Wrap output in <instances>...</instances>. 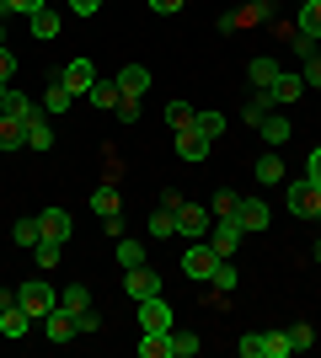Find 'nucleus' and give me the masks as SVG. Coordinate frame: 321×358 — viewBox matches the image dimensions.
I'll list each match as a JSON object with an SVG mask.
<instances>
[{"label": "nucleus", "mask_w": 321, "mask_h": 358, "mask_svg": "<svg viewBox=\"0 0 321 358\" xmlns=\"http://www.w3.org/2000/svg\"><path fill=\"white\" fill-rule=\"evenodd\" d=\"M54 75H59V80L76 91V96H86V91L97 86V64H92V59H70L64 70H54Z\"/></svg>", "instance_id": "11"}, {"label": "nucleus", "mask_w": 321, "mask_h": 358, "mask_svg": "<svg viewBox=\"0 0 321 358\" xmlns=\"http://www.w3.org/2000/svg\"><path fill=\"white\" fill-rule=\"evenodd\" d=\"M11 75H16V54L0 43V86H11Z\"/></svg>", "instance_id": "46"}, {"label": "nucleus", "mask_w": 321, "mask_h": 358, "mask_svg": "<svg viewBox=\"0 0 321 358\" xmlns=\"http://www.w3.org/2000/svg\"><path fill=\"white\" fill-rule=\"evenodd\" d=\"M209 224H214V214L204 203H183L177 209V236L183 241H209Z\"/></svg>", "instance_id": "6"}, {"label": "nucleus", "mask_w": 321, "mask_h": 358, "mask_svg": "<svg viewBox=\"0 0 321 358\" xmlns=\"http://www.w3.org/2000/svg\"><path fill=\"white\" fill-rule=\"evenodd\" d=\"M27 22H32V38H43V43H48V38H59V11H48V6H43V11L27 16Z\"/></svg>", "instance_id": "29"}, {"label": "nucleus", "mask_w": 321, "mask_h": 358, "mask_svg": "<svg viewBox=\"0 0 321 358\" xmlns=\"http://www.w3.org/2000/svg\"><path fill=\"white\" fill-rule=\"evenodd\" d=\"M290 331H262V358H290Z\"/></svg>", "instance_id": "34"}, {"label": "nucleus", "mask_w": 321, "mask_h": 358, "mask_svg": "<svg viewBox=\"0 0 321 358\" xmlns=\"http://www.w3.org/2000/svg\"><path fill=\"white\" fill-rule=\"evenodd\" d=\"M70 107H76V91L64 86L59 75H48V91H43V113H48V118H59V113H70Z\"/></svg>", "instance_id": "15"}, {"label": "nucleus", "mask_w": 321, "mask_h": 358, "mask_svg": "<svg viewBox=\"0 0 321 358\" xmlns=\"http://www.w3.org/2000/svg\"><path fill=\"white\" fill-rule=\"evenodd\" d=\"M161 294V273L150 262H139V268H123V299H150Z\"/></svg>", "instance_id": "5"}, {"label": "nucleus", "mask_w": 321, "mask_h": 358, "mask_svg": "<svg viewBox=\"0 0 321 358\" xmlns=\"http://www.w3.org/2000/svg\"><path fill=\"white\" fill-rule=\"evenodd\" d=\"M177 321H171V305L166 294H150V299H139V331H171Z\"/></svg>", "instance_id": "8"}, {"label": "nucleus", "mask_w": 321, "mask_h": 358, "mask_svg": "<svg viewBox=\"0 0 321 358\" xmlns=\"http://www.w3.org/2000/svg\"><path fill=\"white\" fill-rule=\"evenodd\" d=\"M183 6H187V0H150L155 16H171V11H183Z\"/></svg>", "instance_id": "50"}, {"label": "nucleus", "mask_w": 321, "mask_h": 358, "mask_svg": "<svg viewBox=\"0 0 321 358\" xmlns=\"http://www.w3.org/2000/svg\"><path fill=\"white\" fill-rule=\"evenodd\" d=\"M64 6H70V16H97L102 11V0H64Z\"/></svg>", "instance_id": "48"}, {"label": "nucleus", "mask_w": 321, "mask_h": 358, "mask_svg": "<svg viewBox=\"0 0 321 358\" xmlns=\"http://www.w3.org/2000/svg\"><path fill=\"white\" fill-rule=\"evenodd\" d=\"M43 337H48V343H59V348H64V343H76V315L54 305V310L43 315Z\"/></svg>", "instance_id": "13"}, {"label": "nucleus", "mask_w": 321, "mask_h": 358, "mask_svg": "<svg viewBox=\"0 0 321 358\" xmlns=\"http://www.w3.org/2000/svg\"><path fill=\"white\" fill-rule=\"evenodd\" d=\"M204 348V337H193V331H177L171 327V358H193Z\"/></svg>", "instance_id": "35"}, {"label": "nucleus", "mask_w": 321, "mask_h": 358, "mask_svg": "<svg viewBox=\"0 0 321 358\" xmlns=\"http://www.w3.org/2000/svg\"><path fill=\"white\" fill-rule=\"evenodd\" d=\"M193 123V107L187 102H166V129H187Z\"/></svg>", "instance_id": "41"}, {"label": "nucleus", "mask_w": 321, "mask_h": 358, "mask_svg": "<svg viewBox=\"0 0 321 358\" xmlns=\"http://www.w3.org/2000/svg\"><path fill=\"white\" fill-rule=\"evenodd\" d=\"M86 305H92V289H86V284H70V289L59 294V310H70V315H80Z\"/></svg>", "instance_id": "33"}, {"label": "nucleus", "mask_w": 321, "mask_h": 358, "mask_svg": "<svg viewBox=\"0 0 321 358\" xmlns=\"http://www.w3.org/2000/svg\"><path fill=\"white\" fill-rule=\"evenodd\" d=\"M16 305H22V310H27L32 321H43V315L54 310V305H59V294H54V289H48L43 278H27V284L16 289Z\"/></svg>", "instance_id": "2"}, {"label": "nucleus", "mask_w": 321, "mask_h": 358, "mask_svg": "<svg viewBox=\"0 0 321 358\" xmlns=\"http://www.w3.org/2000/svg\"><path fill=\"white\" fill-rule=\"evenodd\" d=\"M22 145H27V118L0 113V150H22Z\"/></svg>", "instance_id": "22"}, {"label": "nucleus", "mask_w": 321, "mask_h": 358, "mask_svg": "<svg viewBox=\"0 0 321 358\" xmlns=\"http://www.w3.org/2000/svg\"><path fill=\"white\" fill-rule=\"evenodd\" d=\"M236 198H241V193H230V187H220V193L209 198V214H214V220H220V214H236Z\"/></svg>", "instance_id": "40"}, {"label": "nucleus", "mask_w": 321, "mask_h": 358, "mask_svg": "<svg viewBox=\"0 0 321 358\" xmlns=\"http://www.w3.org/2000/svg\"><path fill=\"white\" fill-rule=\"evenodd\" d=\"M236 353L241 358H262V331H246L241 343H236Z\"/></svg>", "instance_id": "44"}, {"label": "nucleus", "mask_w": 321, "mask_h": 358, "mask_svg": "<svg viewBox=\"0 0 321 358\" xmlns=\"http://www.w3.org/2000/svg\"><path fill=\"white\" fill-rule=\"evenodd\" d=\"M209 150H214V139L199 134L193 123H187V129H177V155H183L187 166H204V161H209Z\"/></svg>", "instance_id": "9"}, {"label": "nucleus", "mask_w": 321, "mask_h": 358, "mask_svg": "<svg viewBox=\"0 0 321 358\" xmlns=\"http://www.w3.org/2000/svg\"><path fill=\"white\" fill-rule=\"evenodd\" d=\"M268 113H273V102H268L262 91H252V96H246V102H241V118H246V129H257V123L268 118Z\"/></svg>", "instance_id": "27"}, {"label": "nucleus", "mask_w": 321, "mask_h": 358, "mask_svg": "<svg viewBox=\"0 0 321 358\" xmlns=\"http://www.w3.org/2000/svg\"><path fill=\"white\" fill-rule=\"evenodd\" d=\"M113 113H118V123H139V96H123Z\"/></svg>", "instance_id": "45"}, {"label": "nucleus", "mask_w": 321, "mask_h": 358, "mask_svg": "<svg viewBox=\"0 0 321 358\" xmlns=\"http://www.w3.org/2000/svg\"><path fill=\"white\" fill-rule=\"evenodd\" d=\"M92 214H123V198H118V182H102V187H92Z\"/></svg>", "instance_id": "20"}, {"label": "nucleus", "mask_w": 321, "mask_h": 358, "mask_svg": "<svg viewBox=\"0 0 321 358\" xmlns=\"http://www.w3.org/2000/svg\"><path fill=\"white\" fill-rule=\"evenodd\" d=\"M300 80H306V91H321V54H311V59H306Z\"/></svg>", "instance_id": "43"}, {"label": "nucleus", "mask_w": 321, "mask_h": 358, "mask_svg": "<svg viewBox=\"0 0 321 358\" xmlns=\"http://www.w3.org/2000/svg\"><path fill=\"white\" fill-rule=\"evenodd\" d=\"M0 102H6V86H0Z\"/></svg>", "instance_id": "54"}, {"label": "nucleus", "mask_w": 321, "mask_h": 358, "mask_svg": "<svg viewBox=\"0 0 321 358\" xmlns=\"http://www.w3.org/2000/svg\"><path fill=\"white\" fill-rule=\"evenodd\" d=\"M284 70L278 59H268V54H257V59H246V80H252V91H262V86H273V75Z\"/></svg>", "instance_id": "19"}, {"label": "nucleus", "mask_w": 321, "mask_h": 358, "mask_svg": "<svg viewBox=\"0 0 321 358\" xmlns=\"http://www.w3.org/2000/svg\"><path fill=\"white\" fill-rule=\"evenodd\" d=\"M92 331H102V315H97L92 305H86V310L76 315V337H92Z\"/></svg>", "instance_id": "42"}, {"label": "nucleus", "mask_w": 321, "mask_h": 358, "mask_svg": "<svg viewBox=\"0 0 321 358\" xmlns=\"http://www.w3.org/2000/svg\"><path fill=\"white\" fill-rule=\"evenodd\" d=\"M38 224H43V241H59V246L76 236V224H70V214H64V209H43V214H38Z\"/></svg>", "instance_id": "16"}, {"label": "nucleus", "mask_w": 321, "mask_h": 358, "mask_svg": "<svg viewBox=\"0 0 321 358\" xmlns=\"http://www.w3.org/2000/svg\"><path fill=\"white\" fill-rule=\"evenodd\" d=\"M193 129H199V134H209V139H220V134H225V113L204 107V113H193Z\"/></svg>", "instance_id": "31"}, {"label": "nucleus", "mask_w": 321, "mask_h": 358, "mask_svg": "<svg viewBox=\"0 0 321 358\" xmlns=\"http://www.w3.org/2000/svg\"><path fill=\"white\" fill-rule=\"evenodd\" d=\"M262 96H268L273 107H294L300 96H306V80H300L294 70H278V75H273V86H262Z\"/></svg>", "instance_id": "7"}, {"label": "nucleus", "mask_w": 321, "mask_h": 358, "mask_svg": "<svg viewBox=\"0 0 321 358\" xmlns=\"http://www.w3.org/2000/svg\"><path fill=\"white\" fill-rule=\"evenodd\" d=\"M11 241H16V246H38V241H43V224H38V214H27V220H16V224H11Z\"/></svg>", "instance_id": "28"}, {"label": "nucleus", "mask_w": 321, "mask_h": 358, "mask_svg": "<svg viewBox=\"0 0 321 358\" xmlns=\"http://www.w3.org/2000/svg\"><path fill=\"white\" fill-rule=\"evenodd\" d=\"M214 262H220V252H214L209 241H187V252H183V273L193 278V284H209Z\"/></svg>", "instance_id": "4"}, {"label": "nucleus", "mask_w": 321, "mask_h": 358, "mask_svg": "<svg viewBox=\"0 0 321 358\" xmlns=\"http://www.w3.org/2000/svg\"><path fill=\"white\" fill-rule=\"evenodd\" d=\"M294 27L306 32V38H316V43H321V0H300V11H294Z\"/></svg>", "instance_id": "23"}, {"label": "nucleus", "mask_w": 321, "mask_h": 358, "mask_svg": "<svg viewBox=\"0 0 321 358\" xmlns=\"http://www.w3.org/2000/svg\"><path fill=\"white\" fill-rule=\"evenodd\" d=\"M32 257H38V268H54V262H64V246H59V241H38Z\"/></svg>", "instance_id": "37"}, {"label": "nucleus", "mask_w": 321, "mask_h": 358, "mask_svg": "<svg viewBox=\"0 0 321 358\" xmlns=\"http://www.w3.org/2000/svg\"><path fill=\"white\" fill-rule=\"evenodd\" d=\"M257 134H262V145H268V150H278V145H290V134H294V123H290V113H284V107H273V113H268V118L257 123Z\"/></svg>", "instance_id": "10"}, {"label": "nucleus", "mask_w": 321, "mask_h": 358, "mask_svg": "<svg viewBox=\"0 0 321 358\" xmlns=\"http://www.w3.org/2000/svg\"><path fill=\"white\" fill-rule=\"evenodd\" d=\"M32 107H38V102H32L27 91H16V86H6V102H0V113H11V118H27Z\"/></svg>", "instance_id": "30"}, {"label": "nucleus", "mask_w": 321, "mask_h": 358, "mask_svg": "<svg viewBox=\"0 0 321 358\" xmlns=\"http://www.w3.org/2000/svg\"><path fill=\"white\" fill-rule=\"evenodd\" d=\"M0 43H6V27H0Z\"/></svg>", "instance_id": "53"}, {"label": "nucleus", "mask_w": 321, "mask_h": 358, "mask_svg": "<svg viewBox=\"0 0 321 358\" xmlns=\"http://www.w3.org/2000/svg\"><path fill=\"white\" fill-rule=\"evenodd\" d=\"M230 16H236V27H257V22L273 16V0H252V6H241V11H230Z\"/></svg>", "instance_id": "26"}, {"label": "nucleus", "mask_w": 321, "mask_h": 358, "mask_svg": "<svg viewBox=\"0 0 321 358\" xmlns=\"http://www.w3.org/2000/svg\"><path fill=\"white\" fill-rule=\"evenodd\" d=\"M316 262H321V241H316Z\"/></svg>", "instance_id": "52"}, {"label": "nucleus", "mask_w": 321, "mask_h": 358, "mask_svg": "<svg viewBox=\"0 0 321 358\" xmlns=\"http://www.w3.org/2000/svg\"><path fill=\"white\" fill-rule=\"evenodd\" d=\"M139 358H171V331H139Z\"/></svg>", "instance_id": "25"}, {"label": "nucleus", "mask_w": 321, "mask_h": 358, "mask_svg": "<svg viewBox=\"0 0 321 358\" xmlns=\"http://www.w3.org/2000/svg\"><path fill=\"white\" fill-rule=\"evenodd\" d=\"M241 241H246V230H241V220H236V214H220V220L209 224V246L220 257H236L241 252Z\"/></svg>", "instance_id": "3"}, {"label": "nucleus", "mask_w": 321, "mask_h": 358, "mask_svg": "<svg viewBox=\"0 0 321 358\" xmlns=\"http://www.w3.org/2000/svg\"><path fill=\"white\" fill-rule=\"evenodd\" d=\"M236 220H241V230H268V224H273V209H268L262 198H236Z\"/></svg>", "instance_id": "12"}, {"label": "nucleus", "mask_w": 321, "mask_h": 358, "mask_svg": "<svg viewBox=\"0 0 321 358\" xmlns=\"http://www.w3.org/2000/svg\"><path fill=\"white\" fill-rule=\"evenodd\" d=\"M27 331H32V315L22 310V305H6V310H0V337L16 343V337H27Z\"/></svg>", "instance_id": "17"}, {"label": "nucleus", "mask_w": 321, "mask_h": 358, "mask_svg": "<svg viewBox=\"0 0 321 358\" xmlns=\"http://www.w3.org/2000/svg\"><path fill=\"white\" fill-rule=\"evenodd\" d=\"M27 145L43 155V150H54V129H48V113H43V102L27 113Z\"/></svg>", "instance_id": "14"}, {"label": "nucleus", "mask_w": 321, "mask_h": 358, "mask_svg": "<svg viewBox=\"0 0 321 358\" xmlns=\"http://www.w3.org/2000/svg\"><path fill=\"white\" fill-rule=\"evenodd\" d=\"M118 91L123 96H145V91H150V70H145V64H123L118 70Z\"/></svg>", "instance_id": "18"}, {"label": "nucleus", "mask_w": 321, "mask_h": 358, "mask_svg": "<svg viewBox=\"0 0 321 358\" xmlns=\"http://www.w3.org/2000/svg\"><path fill=\"white\" fill-rule=\"evenodd\" d=\"M284 193H290V214L294 220H321V187L311 177H294Z\"/></svg>", "instance_id": "1"}, {"label": "nucleus", "mask_w": 321, "mask_h": 358, "mask_svg": "<svg viewBox=\"0 0 321 358\" xmlns=\"http://www.w3.org/2000/svg\"><path fill=\"white\" fill-rule=\"evenodd\" d=\"M311 343H316V327H311V321H294V327H290V348H294V353H306Z\"/></svg>", "instance_id": "38"}, {"label": "nucleus", "mask_w": 321, "mask_h": 358, "mask_svg": "<svg viewBox=\"0 0 321 358\" xmlns=\"http://www.w3.org/2000/svg\"><path fill=\"white\" fill-rule=\"evenodd\" d=\"M6 305H16V289H0V310H6Z\"/></svg>", "instance_id": "51"}, {"label": "nucleus", "mask_w": 321, "mask_h": 358, "mask_svg": "<svg viewBox=\"0 0 321 358\" xmlns=\"http://www.w3.org/2000/svg\"><path fill=\"white\" fill-rule=\"evenodd\" d=\"M306 177H311V182H316V187H321V145H316V150H311V155H306Z\"/></svg>", "instance_id": "49"}, {"label": "nucleus", "mask_w": 321, "mask_h": 358, "mask_svg": "<svg viewBox=\"0 0 321 358\" xmlns=\"http://www.w3.org/2000/svg\"><path fill=\"white\" fill-rule=\"evenodd\" d=\"M257 182H284V161H278V150H262V161L252 166Z\"/></svg>", "instance_id": "32"}, {"label": "nucleus", "mask_w": 321, "mask_h": 358, "mask_svg": "<svg viewBox=\"0 0 321 358\" xmlns=\"http://www.w3.org/2000/svg\"><path fill=\"white\" fill-rule=\"evenodd\" d=\"M236 284H241L236 262H230V257H220V262H214V273H209V289H214V294H236Z\"/></svg>", "instance_id": "21"}, {"label": "nucleus", "mask_w": 321, "mask_h": 358, "mask_svg": "<svg viewBox=\"0 0 321 358\" xmlns=\"http://www.w3.org/2000/svg\"><path fill=\"white\" fill-rule=\"evenodd\" d=\"M118 262H123V268H139V262H145V246H139V241H123V236H118Z\"/></svg>", "instance_id": "39"}, {"label": "nucleus", "mask_w": 321, "mask_h": 358, "mask_svg": "<svg viewBox=\"0 0 321 358\" xmlns=\"http://www.w3.org/2000/svg\"><path fill=\"white\" fill-rule=\"evenodd\" d=\"M86 102H92V107H102V113H113V107L123 102V91H118V80H97V86L86 91Z\"/></svg>", "instance_id": "24"}, {"label": "nucleus", "mask_w": 321, "mask_h": 358, "mask_svg": "<svg viewBox=\"0 0 321 358\" xmlns=\"http://www.w3.org/2000/svg\"><path fill=\"white\" fill-rule=\"evenodd\" d=\"M150 236H155V241L177 236V214H171V209H161V203H155V214H150Z\"/></svg>", "instance_id": "36"}, {"label": "nucleus", "mask_w": 321, "mask_h": 358, "mask_svg": "<svg viewBox=\"0 0 321 358\" xmlns=\"http://www.w3.org/2000/svg\"><path fill=\"white\" fill-rule=\"evenodd\" d=\"M6 6H11L16 16H38V11H43V6H48V0H6Z\"/></svg>", "instance_id": "47"}]
</instances>
